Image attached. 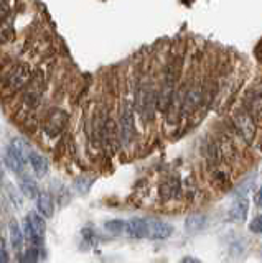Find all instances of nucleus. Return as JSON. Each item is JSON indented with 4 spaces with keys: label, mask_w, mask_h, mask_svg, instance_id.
<instances>
[{
    "label": "nucleus",
    "mask_w": 262,
    "mask_h": 263,
    "mask_svg": "<svg viewBox=\"0 0 262 263\" xmlns=\"http://www.w3.org/2000/svg\"><path fill=\"white\" fill-rule=\"evenodd\" d=\"M46 217L40 212H28L25 219V238L31 245H43V237L46 232Z\"/></svg>",
    "instance_id": "nucleus-1"
},
{
    "label": "nucleus",
    "mask_w": 262,
    "mask_h": 263,
    "mask_svg": "<svg viewBox=\"0 0 262 263\" xmlns=\"http://www.w3.org/2000/svg\"><path fill=\"white\" fill-rule=\"evenodd\" d=\"M135 135V120H134V107L130 102H126L120 112V140L126 146L132 143Z\"/></svg>",
    "instance_id": "nucleus-2"
},
{
    "label": "nucleus",
    "mask_w": 262,
    "mask_h": 263,
    "mask_svg": "<svg viewBox=\"0 0 262 263\" xmlns=\"http://www.w3.org/2000/svg\"><path fill=\"white\" fill-rule=\"evenodd\" d=\"M31 81V69L28 64H19L17 68H15L12 72L9 79H7V84H5V89L7 92H19V90H22L25 86L30 84Z\"/></svg>",
    "instance_id": "nucleus-3"
},
{
    "label": "nucleus",
    "mask_w": 262,
    "mask_h": 263,
    "mask_svg": "<svg viewBox=\"0 0 262 263\" xmlns=\"http://www.w3.org/2000/svg\"><path fill=\"white\" fill-rule=\"evenodd\" d=\"M137 109L141 110L142 117L150 120L155 110V90L152 86H142L137 96Z\"/></svg>",
    "instance_id": "nucleus-4"
},
{
    "label": "nucleus",
    "mask_w": 262,
    "mask_h": 263,
    "mask_svg": "<svg viewBox=\"0 0 262 263\" xmlns=\"http://www.w3.org/2000/svg\"><path fill=\"white\" fill-rule=\"evenodd\" d=\"M234 125L239 132V135L248 143L252 142L254 134H256V125H254V117L249 112H237L234 115Z\"/></svg>",
    "instance_id": "nucleus-5"
},
{
    "label": "nucleus",
    "mask_w": 262,
    "mask_h": 263,
    "mask_svg": "<svg viewBox=\"0 0 262 263\" xmlns=\"http://www.w3.org/2000/svg\"><path fill=\"white\" fill-rule=\"evenodd\" d=\"M126 232L130 238L135 240H142V238L149 237V220L142 217H134L126 222Z\"/></svg>",
    "instance_id": "nucleus-6"
},
{
    "label": "nucleus",
    "mask_w": 262,
    "mask_h": 263,
    "mask_svg": "<svg viewBox=\"0 0 262 263\" xmlns=\"http://www.w3.org/2000/svg\"><path fill=\"white\" fill-rule=\"evenodd\" d=\"M248 214H249V199L246 196H237L234 202L231 204V208H229V219L242 224L248 219Z\"/></svg>",
    "instance_id": "nucleus-7"
},
{
    "label": "nucleus",
    "mask_w": 262,
    "mask_h": 263,
    "mask_svg": "<svg viewBox=\"0 0 262 263\" xmlns=\"http://www.w3.org/2000/svg\"><path fill=\"white\" fill-rule=\"evenodd\" d=\"M66 119H68V115L63 110H55L53 114H50V117H48L45 128H43L45 134L50 137H56L64 128V125H66Z\"/></svg>",
    "instance_id": "nucleus-8"
},
{
    "label": "nucleus",
    "mask_w": 262,
    "mask_h": 263,
    "mask_svg": "<svg viewBox=\"0 0 262 263\" xmlns=\"http://www.w3.org/2000/svg\"><path fill=\"white\" fill-rule=\"evenodd\" d=\"M171 234H173V227L167 222L149 220V238L152 240H167Z\"/></svg>",
    "instance_id": "nucleus-9"
},
{
    "label": "nucleus",
    "mask_w": 262,
    "mask_h": 263,
    "mask_svg": "<svg viewBox=\"0 0 262 263\" xmlns=\"http://www.w3.org/2000/svg\"><path fill=\"white\" fill-rule=\"evenodd\" d=\"M206 226H208V217L201 212L190 214V216L185 219V232L190 235L201 232V230L206 229Z\"/></svg>",
    "instance_id": "nucleus-10"
},
{
    "label": "nucleus",
    "mask_w": 262,
    "mask_h": 263,
    "mask_svg": "<svg viewBox=\"0 0 262 263\" xmlns=\"http://www.w3.org/2000/svg\"><path fill=\"white\" fill-rule=\"evenodd\" d=\"M28 163H30L31 170H33V173H35V175H37L38 178H45V176H46V173H48V170H50V163H48L46 156L42 155L40 152H35V150H31V152H30Z\"/></svg>",
    "instance_id": "nucleus-11"
},
{
    "label": "nucleus",
    "mask_w": 262,
    "mask_h": 263,
    "mask_svg": "<svg viewBox=\"0 0 262 263\" xmlns=\"http://www.w3.org/2000/svg\"><path fill=\"white\" fill-rule=\"evenodd\" d=\"M37 211L45 216L46 219L53 217L55 214V202H53V197L50 193H40L37 197Z\"/></svg>",
    "instance_id": "nucleus-12"
},
{
    "label": "nucleus",
    "mask_w": 262,
    "mask_h": 263,
    "mask_svg": "<svg viewBox=\"0 0 262 263\" xmlns=\"http://www.w3.org/2000/svg\"><path fill=\"white\" fill-rule=\"evenodd\" d=\"M4 163H5V166L9 170H12L13 173H22L23 168H25V164H27L17 153L13 152L12 146L7 148V152L4 155Z\"/></svg>",
    "instance_id": "nucleus-13"
},
{
    "label": "nucleus",
    "mask_w": 262,
    "mask_h": 263,
    "mask_svg": "<svg viewBox=\"0 0 262 263\" xmlns=\"http://www.w3.org/2000/svg\"><path fill=\"white\" fill-rule=\"evenodd\" d=\"M9 234H10V243L15 250H22L23 242H25V234L22 232L20 226L17 224V220L9 222Z\"/></svg>",
    "instance_id": "nucleus-14"
},
{
    "label": "nucleus",
    "mask_w": 262,
    "mask_h": 263,
    "mask_svg": "<svg viewBox=\"0 0 262 263\" xmlns=\"http://www.w3.org/2000/svg\"><path fill=\"white\" fill-rule=\"evenodd\" d=\"M20 191L22 194L27 197V199H37L40 191H38V186L35 183V179H31L28 176L22 178L20 179Z\"/></svg>",
    "instance_id": "nucleus-15"
},
{
    "label": "nucleus",
    "mask_w": 262,
    "mask_h": 263,
    "mask_svg": "<svg viewBox=\"0 0 262 263\" xmlns=\"http://www.w3.org/2000/svg\"><path fill=\"white\" fill-rule=\"evenodd\" d=\"M200 99H201L200 89H191L190 92L186 94V97H185L183 112H185V114H191L193 110L198 109V105H200Z\"/></svg>",
    "instance_id": "nucleus-16"
},
{
    "label": "nucleus",
    "mask_w": 262,
    "mask_h": 263,
    "mask_svg": "<svg viewBox=\"0 0 262 263\" xmlns=\"http://www.w3.org/2000/svg\"><path fill=\"white\" fill-rule=\"evenodd\" d=\"M10 146L13 148V152L17 153L23 161L28 163V156H30L31 148H30V143L27 142V140H23V138H13Z\"/></svg>",
    "instance_id": "nucleus-17"
},
{
    "label": "nucleus",
    "mask_w": 262,
    "mask_h": 263,
    "mask_svg": "<svg viewBox=\"0 0 262 263\" xmlns=\"http://www.w3.org/2000/svg\"><path fill=\"white\" fill-rule=\"evenodd\" d=\"M178 189H180L178 178H170L167 183L160 187V194H162L163 199H171V197L178 196Z\"/></svg>",
    "instance_id": "nucleus-18"
},
{
    "label": "nucleus",
    "mask_w": 262,
    "mask_h": 263,
    "mask_svg": "<svg viewBox=\"0 0 262 263\" xmlns=\"http://www.w3.org/2000/svg\"><path fill=\"white\" fill-rule=\"evenodd\" d=\"M249 114L254 117V120H262V94H252L249 101Z\"/></svg>",
    "instance_id": "nucleus-19"
},
{
    "label": "nucleus",
    "mask_w": 262,
    "mask_h": 263,
    "mask_svg": "<svg viewBox=\"0 0 262 263\" xmlns=\"http://www.w3.org/2000/svg\"><path fill=\"white\" fill-rule=\"evenodd\" d=\"M104 229L108 230L109 234H112V235H120L122 232H126V220H122V219L108 220L104 224Z\"/></svg>",
    "instance_id": "nucleus-20"
},
{
    "label": "nucleus",
    "mask_w": 262,
    "mask_h": 263,
    "mask_svg": "<svg viewBox=\"0 0 262 263\" xmlns=\"http://www.w3.org/2000/svg\"><path fill=\"white\" fill-rule=\"evenodd\" d=\"M42 252H43L42 245H31L20 260L22 261H38V260L43 258L42 257Z\"/></svg>",
    "instance_id": "nucleus-21"
},
{
    "label": "nucleus",
    "mask_w": 262,
    "mask_h": 263,
    "mask_svg": "<svg viewBox=\"0 0 262 263\" xmlns=\"http://www.w3.org/2000/svg\"><path fill=\"white\" fill-rule=\"evenodd\" d=\"M13 38V27L9 20H5L4 23H0V45L9 43Z\"/></svg>",
    "instance_id": "nucleus-22"
},
{
    "label": "nucleus",
    "mask_w": 262,
    "mask_h": 263,
    "mask_svg": "<svg viewBox=\"0 0 262 263\" xmlns=\"http://www.w3.org/2000/svg\"><path fill=\"white\" fill-rule=\"evenodd\" d=\"M91 184H93V179L91 178H86V176H79L76 181H75V189L79 193V194H86L89 189H91Z\"/></svg>",
    "instance_id": "nucleus-23"
},
{
    "label": "nucleus",
    "mask_w": 262,
    "mask_h": 263,
    "mask_svg": "<svg viewBox=\"0 0 262 263\" xmlns=\"http://www.w3.org/2000/svg\"><path fill=\"white\" fill-rule=\"evenodd\" d=\"M249 230L254 234H262V216L252 219V222L249 224Z\"/></svg>",
    "instance_id": "nucleus-24"
},
{
    "label": "nucleus",
    "mask_w": 262,
    "mask_h": 263,
    "mask_svg": "<svg viewBox=\"0 0 262 263\" xmlns=\"http://www.w3.org/2000/svg\"><path fill=\"white\" fill-rule=\"evenodd\" d=\"M251 183H254V178H252V179H248V181H244V183L234 191V194H236V196H246V194H248L249 189H251V186H249Z\"/></svg>",
    "instance_id": "nucleus-25"
},
{
    "label": "nucleus",
    "mask_w": 262,
    "mask_h": 263,
    "mask_svg": "<svg viewBox=\"0 0 262 263\" xmlns=\"http://www.w3.org/2000/svg\"><path fill=\"white\" fill-rule=\"evenodd\" d=\"M9 13H10V7H9V4L2 2V4H0V23H4L7 18H9Z\"/></svg>",
    "instance_id": "nucleus-26"
},
{
    "label": "nucleus",
    "mask_w": 262,
    "mask_h": 263,
    "mask_svg": "<svg viewBox=\"0 0 262 263\" xmlns=\"http://www.w3.org/2000/svg\"><path fill=\"white\" fill-rule=\"evenodd\" d=\"M9 261V252L5 249V242L0 240V263H5Z\"/></svg>",
    "instance_id": "nucleus-27"
},
{
    "label": "nucleus",
    "mask_w": 262,
    "mask_h": 263,
    "mask_svg": "<svg viewBox=\"0 0 262 263\" xmlns=\"http://www.w3.org/2000/svg\"><path fill=\"white\" fill-rule=\"evenodd\" d=\"M254 202H256V205H259V208H262V186L259 187V191L256 194V199H254Z\"/></svg>",
    "instance_id": "nucleus-28"
},
{
    "label": "nucleus",
    "mask_w": 262,
    "mask_h": 263,
    "mask_svg": "<svg viewBox=\"0 0 262 263\" xmlns=\"http://www.w3.org/2000/svg\"><path fill=\"white\" fill-rule=\"evenodd\" d=\"M182 261H183V263H198V261H200V258H193V257H183V258H182Z\"/></svg>",
    "instance_id": "nucleus-29"
},
{
    "label": "nucleus",
    "mask_w": 262,
    "mask_h": 263,
    "mask_svg": "<svg viewBox=\"0 0 262 263\" xmlns=\"http://www.w3.org/2000/svg\"><path fill=\"white\" fill-rule=\"evenodd\" d=\"M4 178V168H2V163H0V179Z\"/></svg>",
    "instance_id": "nucleus-30"
},
{
    "label": "nucleus",
    "mask_w": 262,
    "mask_h": 263,
    "mask_svg": "<svg viewBox=\"0 0 262 263\" xmlns=\"http://www.w3.org/2000/svg\"><path fill=\"white\" fill-rule=\"evenodd\" d=\"M260 255H262V249H260Z\"/></svg>",
    "instance_id": "nucleus-31"
}]
</instances>
